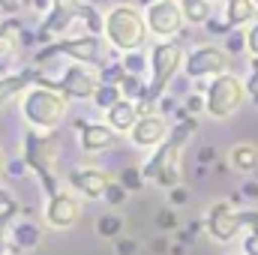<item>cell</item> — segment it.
<instances>
[{
    "instance_id": "36",
    "label": "cell",
    "mask_w": 258,
    "mask_h": 255,
    "mask_svg": "<svg viewBox=\"0 0 258 255\" xmlns=\"http://www.w3.org/2000/svg\"><path fill=\"white\" fill-rule=\"evenodd\" d=\"M156 225H159V228H165V231L177 228V213H174V207H165V210H159V216H156Z\"/></svg>"
},
{
    "instance_id": "16",
    "label": "cell",
    "mask_w": 258,
    "mask_h": 255,
    "mask_svg": "<svg viewBox=\"0 0 258 255\" xmlns=\"http://www.w3.org/2000/svg\"><path fill=\"white\" fill-rule=\"evenodd\" d=\"M78 144L84 153H105L114 147L117 141V132L108 126V123H99V120H78Z\"/></svg>"
},
{
    "instance_id": "31",
    "label": "cell",
    "mask_w": 258,
    "mask_h": 255,
    "mask_svg": "<svg viewBox=\"0 0 258 255\" xmlns=\"http://www.w3.org/2000/svg\"><path fill=\"white\" fill-rule=\"evenodd\" d=\"M117 180H120V183H123L129 192H138L141 186H144V180H147V177H144V171H141V168H135V165H126V168L120 171V177H117Z\"/></svg>"
},
{
    "instance_id": "38",
    "label": "cell",
    "mask_w": 258,
    "mask_h": 255,
    "mask_svg": "<svg viewBox=\"0 0 258 255\" xmlns=\"http://www.w3.org/2000/svg\"><path fill=\"white\" fill-rule=\"evenodd\" d=\"M114 252L117 255H135L138 252V243H135L132 237H117V240H114Z\"/></svg>"
},
{
    "instance_id": "28",
    "label": "cell",
    "mask_w": 258,
    "mask_h": 255,
    "mask_svg": "<svg viewBox=\"0 0 258 255\" xmlns=\"http://www.w3.org/2000/svg\"><path fill=\"white\" fill-rule=\"evenodd\" d=\"M120 63L126 69L129 75H144L147 69H150V54H144V51H129L120 57Z\"/></svg>"
},
{
    "instance_id": "5",
    "label": "cell",
    "mask_w": 258,
    "mask_h": 255,
    "mask_svg": "<svg viewBox=\"0 0 258 255\" xmlns=\"http://www.w3.org/2000/svg\"><path fill=\"white\" fill-rule=\"evenodd\" d=\"M27 168L39 177V186L45 195H54L57 189V159H60V150H57V138L54 132H36L30 129L24 135V150H21Z\"/></svg>"
},
{
    "instance_id": "43",
    "label": "cell",
    "mask_w": 258,
    "mask_h": 255,
    "mask_svg": "<svg viewBox=\"0 0 258 255\" xmlns=\"http://www.w3.org/2000/svg\"><path fill=\"white\" fill-rule=\"evenodd\" d=\"M213 159H216V150H213V147H201V150H198V162H201V165H207V162H213Z\"/></svg>"
},
{
    "instance_id": "42",
    "label": "cell",
    "mask_w": 258,
    "mask_h": 255,
    "mask_svg": "<svg viewBox=\"0 0 258 255\" xmlns=\"http://www.w3.org/2000/svg\"><path fill=\"white\" fill-rule=\"evenodd\" d=\"M240 195H243V198H249V201H258V183H255V180H246V183L240 186Z\"/></svg>"
},
{
    "instance_id": "23",
    "label": "cell",
    "mask_w": 258,
    "mask_h": 255,
    "mask_svg": "<svg viewBox=\"0 0 258 255\" xmlns=\"http://www.w3.org/2000/svg\"><path fill=\"white\" fill-rule=\"evenodd\" d=\"M15 213H18V201L9 207H0V255L12 252V225H15Z\"/></svg>"
},
{
    "instance_id": "35",
    "label": "cell",
    "mask_w": 258,
    "mask_h": 255,
    "mask_svg": "<svg viewBox=\"0 0 258 255\" xmlns=\"http://www.w3.org/2000/svg\"><path fill=\"white\" fill-rule=\"evenodd\" d=\"M186 204H189V189L183 183L168 189V207H186Z\"/></svg>"
},
{
    "instance_id": "22",
    "label": "cell",
    "mask_w": 258,
    "mask_h": 255,
    "mask_svg": "<svg viewBox=\"0 0 258 255\" xmlns=\"http://www.w3.org/2000/svg\"><path fill=\"white\" fill-rule=\"evenodd\" d=\"M18 51H21V42H18V33H15V24H0V72L9 75V63L18 60Z\"/></svg>"
},
{
    "instance_id": "20",
    "label": "cell",
    "mask_w": 258,
    "mask_h": 255,
    "mask_svg": "<svg viewBox=\"0 0 258 255\" xmlns=\"http://www.w3.org/2000/svg\"><path fill=\"white\" fill-rule=\"evenodd\" d=\"M228 165L234 171H240V174L258 171V144H252V141H237L228 150Z\"/></svg>"
},
{
    "instance_id": "7",
    "label": "cell",
    "mask_w": 258,
    "mask_h": 255,
    "mask_svg": "<svg viewBox=\"0 0 258 255\" xmlns=\"http://www.w3.org/2000/svg\"><path fill=\"white\" fill-rule=\"evenodd\" d=\"M186 63V51L171 39V42H156L153 51H150V90H147V99H162L165 90L171 87L174 75L183 69Z\"/></svg>"
},
{
    "instance_id": "34",
    "label": "cell",
    "mask_w": 258,
    "mask_h": 255,
    "mask_svg": "<svg viewBox=\"0 0 258 255\" xmlns=\"http://www.w3.org/2000/svg\"><path fill=\"white\" fill-rule=\"evenodd\" d=\"M183 111L189 114V117H195V114H201V111H207V102H204V96L195 90V93H189L186 99H183Z\"/></svg>"
},
{
    "instance_id": "10",
    "label": "cell",
    "mask_w": 258,
    "mask_h": 255,
    "mask_svg": "<svg viewBox=\"0 0 258 255\" xmlns=\"http://www.w3.org/2000/svg\"><path fill=\"white\" fill-rule=\"evenodd\" d=\"M228 66H231V54L225 51V45L204 42V45H195L192 51H186L183 72L189 81H198V78H216L222 72H231Z\"/></svg>"
},
{
    "instance_id": "2",
    "label": "cell",
    "mask_w": 258,
    "mask_h": 255,
    "mask_svg": "<svg viewBox=\"0 0 258 255\" xmlns=\"http://www.w3.org/2000/svg\"><path fill=\"white\" fill-rule=\"evenodd\" d=\"M102 36L111 42L114 51L129 54V51H144L147 39H150V27H147V18L138 6L132 3H117L105 12V27H102Z\"/></svg>"
},
{
    "instance_id": "27",
    "label": "cell",
    "mask_w": 258,
    "mask_h": 255,
    "mask_svg": "<svg viewBox=\"0 0 258 255\" xmlns=\"http://www.w3.org/2000/svg\"><path fill=\"white\" fill-rule=\"evenodd\" d=\"M123 99V93H120V84H99V90L93 93V105L99 108V111H108L111 105H117Z\"/></svg>"
},
{
    "instance_id": "4",
    "label": "cell",
    "mask_w": 258,
    "mask_h": 255,
    "mask_svg": "<svg viewBox=\"0 0 258 255\" xmlns=\"http://www.w3.org/2000/svg\"><path fill=\"white\" fill-rule=\"evenodd\" d=\"M75 21H84L87 33H102V27H105V18L96 12V6H90L84 0H51V9L45 12V21L39 24L36 36L48 42L54 36H63Z\"/></svg>"
},
{
    "instance_id": "1",
    "label": "cell",
    "mask_w": 258,
    "mask_h": 255,
    "mask_svg": "<svg viewBox=\"0 0 258 255\" xmlns=\"http://www.w3.org/2000/svg\"><path fill=\"white\" fill-rule=\"evenodd\" d=\"M69 114V96L57 84H33L21 93V117L36 132H54Z\"/></svg>"
},
{
    "instance_id": "26",
    "label": "cell",
    "mask_w": 258,
    "mask_h": 255,
    "mask_svg": "<svg viewBox=\"0 0 258 255\" xmlns=\"http://www.w3.org/2000/svg\"><path fill=\"white\" fill-rule=\"evenodd\" d=\"M147 90H150V84H144V75H123V81H120V93H123V99H132V102H141V99H147Z\"/></svg>"
},
{
    "instance_id": "39",
    "label": "cell",
    "mask_w": 258,
    "mask_h": 255,
    "mask_svg": "<svg viewBox=\"0 0 258 255\" xmlns=\"http://www.w3.org/2000/svg\"><path fill=\"white\" fill-rule=\"evenodd\" d=\"M27 3L33 6V0H0V12H6V15H18Z\"/></svg>"
},
{
    "instance_id": "13",
    "label": "cell",
    "mask_w": 258,
    "mask_h": 255,
    "mask_svg": "<svg viewBox=\"0 0 258 255\" xmlns=\"http://www.w3.org/2000/svg\"><path fill=\"white\" fill-rule=\"evenodd\" d=\"M102 84V75L87 63H69L63 69V78H60V90H63L69 99H93V93L99 90Z\"/></svg>"
},
{
    "instance_id": "14",
    "label": "cell",
    "mask_w": 258,
    "mask_h": 255,
    "mask_svg": "<svg viewBox=\"0 0 258 255\" xmlns=\"http://www.w3.org/2000/svg\"><path fill=\"white\" fill-rule=\"evenodd\" d=\"M69 186L78 192L81 198L87 201H102L105 198V189L111 186V177L105 168H96V165H84V168H72L66 174Z\"/></svg>"
},
{
    "instance_id": "49",
    "label": "cell",
    "mask_w": 258,
    "mask_h": 255,
    "mask_svg": "<svg viewBox=\"0 0 258 255\" xmlns=\"http://www.w3.org/2000/svg\"><path fill=\"white\" fill-rule=\"evenodd\" d=\"M255 3H258V0H255Z\"/></svg>"
},
{
    "instance_id": "47",
    "label": "cell",
    "mask_w": 258,
    "mask_h": 255,
    "mask_svg": "<svg viewBox=\"0 0 258 255\" xmlns=\"http://www.w3.org/2000/svg\"><path fill=\"white\" fill-rule=\"evenodd\" d=\"M237 255H243V252H237Z\"/></svg>"
},
{
    "instance_id": "18",
    "label": "cell",
    "mask_w": 258,
    "mask_h": 255,
    "mask_svg": "<svg viewBox=\"0 0 258 255\" xmlns=\"http://www.w3.org/2000/svg\"><path fill=\"white\" fill-rule=\"evenodd\" d=\"M42 243V228L33 219H15L12 225V249L15 252H33Z\"/></svg>"
},
{
    "instance_id": "29",
    "label": "cell",
    "mask_w": 258,
    "mask_h": 255,
    "mask_svg": "<svg viewBox=\"0 0 258 255\" xmlns=\"http://www.w3.org/2000/svg\"><path fill=\"white\" fill-rule=\"evenodd\" d=\"M6 177H9V156H6V150L0 147V207H9V204H15L12 192L6 189Z\"/></svg>"
},
{
    "instance_id": "8",
    "label": "cell",
    "mask_w": 258,
    "mask_h": 255,
    "mask_svg": "<svg viewBox=\"0 0 258 255\" xmlns=\"http://www.w3.org/2000/svg\"><path fill=\"white\" fill-rule=\"evenodd\" d=\"M144 18H147L150 36H156L159 42L177 39L186 27L180 0H147L144 3Z\"/></svg>"
},
{
    "instance_id": "37",
    "label": "cell",
    "mask_w": 258,
    "mask_h": 255,
    "mask_svg": "<svg viewBox=\"0 0 258 255\" xmlns=\"http://www.w3.org/2000/svg\"><path fill=\"white\" fill-rule=\"evenodd\" d=\"M243 255H258V225L243 231Z\"/></svg>"
},
{
    "instance_id": "3",
    "label": "cell",
    "mask_w": 258,
    "mask_h": 255,
    "mask_svg": "<svg viewBox=\"0 0 258 255\" xmlns=\"http://www.w3.org/2000/svg\"><path fill=\"white\" fill-rule=\"evenodd\" d=\"M114 48L111 42L102 36V33H84V36H75V39H54L48 45H42V51L33 57V63L42 66L51 57H69L72 63H87V66H108L114 57Z\"/></svg>"
},
{
    "instance_id": "48",
    "label": "cell",
    "mask_w": 258,
    "mask_h": 255,
    "mask_svg": "<svg viewBox=\"0 0 258 255\" xmlns=\"http://www.w3.org/2000/svg\"><path fill=\"white\" fill-rule=\"evenodd\" d=\"M0 75H3V72H0Z\"/></svg>"
},
{
    "instance_id": "25",
    "label": "cell",
    "mask_w": 258,
    "mask_h": 255,
    "mask_svg": "<svg viewBox=\"0 0 258 255\" xmlns=\"http://www.w3.org/2000/svg\"><path fill=\"white\" fill-rule=\"evenodd\" d=\"M123 216H117V213H102L99 219H96V234L99 237H105V240H117V237H123Z\"/></svg>"
},
{
    "instance_id": "9",
    "label": "cell",
    "mask_w": 258,
    "mask_h": 255,
    "mask_svg": "<svg viewBox=\"0 0 258 255\" xmlns=\"http://www.w3.org/2000/svg\"><path fill=\"white\" fill-rule=\"evenodd\" d=\"M180 150H183V147L168 138V141H165L162 147H156L153 156L141 165L144 177L153 180V183H159L162 189L180 186V174H183V168H180Z\"/></svg>"
},
{
    "instance_id": "19",
    "label": "cell",
    "mask_w": 258,
    "mask_h": 255,
    "mask_svg": "<svg viewBox=\"0 0 258 255\" xmlns=\"http://www.w3.org/2000/svg\"><path fill=\"white\" fill-rule=\"evenodd\" d=\"M33 81H36V69L33 66L30 69H21V72H12V75H0V108L9 99L21 96L27 87H33Z\"/></svg>"
},
{
    "instance_id": "21",
    "label": "cell",
    "mask_w": 258,
    "mask_h": 255,
    "mask_svg": "<svg viewBox=\"0 0 258 255\" xmlns=\"http://www.w3.org/2000/svg\"><path fill=\"white\" fill-rule=\"evenodd\" d=\"M258 12V3L255 0H225V15L222 21L228 24V30H237L243 24H249Z\"/></svg>"
},
{
    "instance_id": "32",
    "label": "cell",
    "mask_w": 258,
    "mask_h": 255,
    "mask_svg": "<svg viewBox=\"0 0 258 255\" xmlns=\"http://www.w3.org/2000/svg\"><path fill=\"white\" fill-rule=\"evenodd\" d=\"M126 198H129V189H126V186H123L120 180H111V186L105 189V198H102V201H105V204H111V207H120Z\"/></svg>"
},
{
    "instance_id": "11",
    "label": "cell",
    "mask_w": 258,
    "mask_h": 255,
    "mask_svg": "<svg viewBox=\"0 0 258 255\" xmlns=\"http://www.w3.org/2000/svg\"><path fill=\"white\" fill-rule=\"evenodd\" d=\"M204 231L216 243H231L234 237H240L246 231V213L237 210L231 201H216V204H210V210L204 216Z\"/></svg>"
},
{
    "instance_id": "40",
    "label": "cell",
    "mask_w": 258,
    "mask_h": 255,
    "mask_svg": "<svg viewBox=\"0 0 258 255\" xmlns=\"http://www.w3.org/2000/svg\"><path fill=\"white\" fill-rule=\"evenodd\" d=\"M246 48H249L252 57H258V21H252L249 30H246Z\"/></svg>"
},
{
    "instance_id": "41",
    "label": "cell",
    "mask_w": 258,
    "mask_h": 255,
    "mask_svg": "<svg viewBox=\"0 0 258 255\" xmlns=\"http://www.w3.org/2000/svg\"><path fill=\"white\" fill-rule=\"evenodd\" d=\"M24 174H27L24 156H21V159H9V177H24Z\"/></svg>"
},
{
    "instance_id": "17",
    "label": "cell",
    "mask_w": 258,
    "mask_h": 255,
    "mask_svg": "<svg viewBox=\"0 0 258 255\" xmlns=\"http://www.w3.org/2000/svg\"><path fill=\"white\" fill-rule=\"evenodd\" d=\"M138 120H141V114H138V102H132V99H120L117 105H111V108L105 111V123L114 129L117 135H129Z\"/></svg>"
},
{
    "instance_id": "15",
    "label": "cell",
    "mask_w": 258,
    "mask_h": 255,
    "mask_svg": "<svg viewBox=\"0 0 258 255\" xmlns=\"http://www.w3.org/2000/svg\"><path fill=\"white\" fill-rule=\"evenodd\" d=\"M171 138V126H168V117L165 114H147V117H141L135 129L129 132V141H132V147H141V150H156V147H162L165 141Z\"/></svg>"
},
{
    "instance_id": "44",
    "label": "cell",
    "mask_w": 258,
    "mask_h": 255,
    "mask_svg": "<svg viewBox=\"0 0 258 255\" xmlns=\"http://www.w3.org/2000/svg\"><path fill=\"white\" fill-rule=\"evenodd\" d=\"M33 9H39V12H48V9H51V0H33Z\"/></svg>"
},
{
    "instance_id": "24",
    "label": "cell",
    "mask_w": 258,
    "mask_h": 255,
    "mask_svg": "<svg viewBox=\"0 0 258 255\" xmlns=\"http://www.w3.org/2000/svg\"><path fill=\"white\" fill-rule=\"evenodd\" d=\"M180 6H183V18H186V24H192V27L207 24L210 15H213V9H210L207 0H180Z\"/></svg>"
},
{
    "instance_id": "46",
    "label": "cell",
    "mask_w": 258,
    "mask_h": 255,
    "mask_svg": "<svg viewBox=\"0 0 258 255\" xmlns=\"http://www.w3.org/2000/svg\"><path fill=\"white\" fill-rule=\"evenodd\" d=\"M207 3H219V0H207Z\"/></svg>"
},
{
    "instance_id": "30",
    "label": "cell",
    "mask_w": 258,
    "mask_h": 255,
    "mask_svg": "<svg viewBox=\"0 0 258 255\" xmlns=\"http://www.w3.org/2000/svg\"><path fill=\"white\" fill-rule=\"evenodd\" d=\"M225 51L231 54V57H237V54H243V51H249L246 48V30H228L225 33Z\"/></svg>"
},
{
    "instance_id": "33",
    "label": "cell",
    "mask_w": 258,
    "mask_h": 255,
    "mask_svg": "<svg viewBox=\"0 0 258 255\" xmlns=\"http://www.w3.org/2000/svg\"><path fill=\"white\" fill-rule=\"evenodd\" d=\"M246 93L258 105V57H249V69H246Z\"/></svg>"
},
{
    "instance_id": "6",
    "label": "cell",
    "mask_w": 258,
    "mask_h": 255,
    "mask_svg": "<svg viewBox=\"0 0 258 255\" xmlns=\"http://www.w3.org/2000/svg\"><path fill=\"white\" fill-rule=\"evenodd\" d=\"M246 96H249L246 93V81L240 75H234V72H222L213 81H207V90H204L207 111L204 114L213 117V120H225L243 105Z\"/></svg>"
},
{
    "instance_id": "12",
    "label": "cell",
    "mask_w": 258,
    "mask_h": 255,
    "mask_svg": "<svg viewBox=\"0 0 258 255\" xmlns=\"http://www.w3.org/2000/svg\"><path fill=\"white\" fill-rule=\"evenodd\" d=\"M81 198H78V192H54V195H48V201H45V210H42V219H45V225L48 228H54V231H69L78 219H81Z\"/></svg>"
},
{
    "instance_id": "45",
    "label": "cell",
    "mask_w": 258,
    "mask_h": 255,
    "mask_svg": "<svg viewBox=\"0 0 258 255\" xmlns=\"http://www.w3.org/2000/svg\"><path fill=\"white\" fill-rule=\"evenodd\" d=\"M6 255H21V252H15V249H12V252H6Z\"/></svg>"
}]
</instances>
